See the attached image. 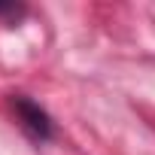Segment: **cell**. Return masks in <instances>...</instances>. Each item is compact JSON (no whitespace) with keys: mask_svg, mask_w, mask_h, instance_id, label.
Wrapping results in <instances>:
<instances>
[{"mask_svg":"<svg viewBox=\"0 0 155 155\" xmlns=\"http://www.w3.org/2000/svg\"><path fill=\"white\" fill-rule=\"evenodd\" d=\"M12 110H15V116H18V122H21V128L34 137V140H49L52 137V119H49V113L40 107V104H34L31 97H25V94H12Z\"/></svg>","mask_w":155,"mask_h":155,"instance_id":"1","label":"cell"}]
</instances>
